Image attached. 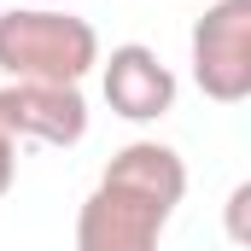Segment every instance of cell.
I'll return each instance as SVG.
<instances>
[{
	"instance_id": "1",
	"label": "cell",
	"mask_w": 251,
	"mask_h": 251,
	"mask_svg": "<svg viewBox=\"0 0 251 251\" xmlns=\"http://www.w3.org/2000/svg\"><path fill=\"white\" fill-rule=\"evenodd\" d=\"M181 199H187L181 152L164 140H128L76 210V251H158Z\"/></svg>"
},
{
	"instance_id": "2",
	"label": "cell",
	"mask_w": 251,
	"mask_h": 251,
	"mask_svg": "<svg viewBox=\"0 0 251 251\" xmlns=\"http://www.w3.org/2000/svg\"><path fill=\"white\" fill-rule=\"evenodd\" d=\"M100 64V35L64 6H12L0 18V70L12 82H70Z\"/></svg>"
},
{
	"instance_id": "3",
	"label": "cell",
	"mask_w": 251,
	"mask_h": 251,
	"mask_svg": "<svg viewBox=\"0 0 251 251\" xmlns=\"http://www.w3.org/2000/svg\"><path fill=\"white\" fill-rule=\"evenodd\" d=\"M193 82L216 105L251 100V0H210L193 24Z\"/></svg>"
},
{
	"instance_id": "4",
	"label": "cell",
	"mask_w": 251,
	"mask_h": 251,
	"mask_svg": "<svg viewBox=\"0 0 251 251\" xmlns=\"http://www.w3.org/2000/svg\"><path fill=\"white\" fill-rule=\"evenodd\" d=\"M0 117L18 140L41 146H76L88 134V100L70 82H6L0 88Z\"/></svg>"
},
{
	"instance_id": "5",
	"label": "cell",
	"mask_w": 251,
	"mask_h": 251,
	"mask_svg": "<svg viewBox=\"0 0 251 251\" xmlns=\"http://www.w3.org/2000/svg\"><path fill=\"white\" fill-rule=\"evenodd\" d=\"M100 88H105V105L128 123H152L176 105V70L146 41L111 47V59H100Z\"/></svg>"
},
{
	"instance_id": "6",
	"label": "cell",
	"mask_w": 251,
	"mask_h": 251,
	"mask_svg": "<svg viewBox=\"0 0 251 251\" xmlns=\"http://www.w3.org/2000/svg\"><path fill=\"white\" fill-rule=\"evenodd\" d=\"M12 181H18V134H12L6 117H0V199L12 193Z\"/></svg>"
},
{
	"instance_id": "7",
	"label": "cell",
	"mask_w": 251,
	"mask_h": 251,
	"mask_svg": "<svg viewBox=\"0 0 251 251\" xmlns=\"http://www.w3.org/2000/svg\"><path fill=\"white\" fill-rule=\"evenodd\" d=\"M246 204H251V187L240 181V187L228 193V234L234 240H246Z\"/></svg>"
},
{
	"instance_id": "8",
	"label": "cell",
	"mask_w": 251,
	"mask_h": 251,
	"mask_svg": "<svg viewBox=\"0 0 251 251\" xmlns=\"http://www.w3.org/2000/svg\"><path fill=\"white\" fill-rule=\"evenodd\" d=\"M29 6H64V0H29Z\"/></svg>"
}]
</instances>
